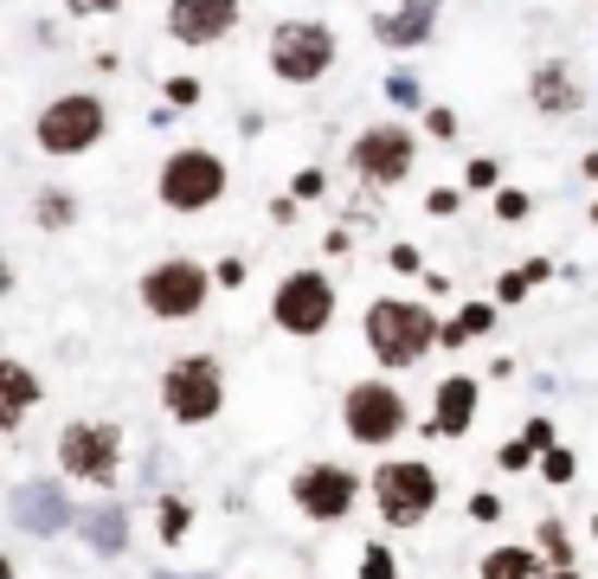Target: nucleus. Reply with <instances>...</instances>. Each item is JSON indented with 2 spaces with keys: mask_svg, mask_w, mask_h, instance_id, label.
Wrapping results in <instances>:
<instances>
[{
  "mask_svg": "<svg viewBox=\"0 0 598 579\" xmlns=\"http://www.w3.org/2000/svg\"><path fill=\"white\" fill-rule=\"evenodd\" d=\"M438 342H444V329H438V322H431V309H418V303L380 296V303L367 309V348H374V355H380L387 367L425 361Z\"/></svg>",
  "mask_w": 598,
  "mask_h": 579,
  "instance_id": "1",
  "label": "nucleus"
},
{
  "mask_svg": "<svg viewBox=\"0 0 598 579\" xmlns=\"http://www.w3.org/2000/svg\"><path fill=\"white\" fill-rule=\"evenodd\" d=\"M374 503L393 528H418L431 508H438V470L418 464V457H393L374 470Z\"/></svg>",
  "mask_w": 598,
  "mask_h": 579,
  "instance_id": "2",
  "label": "nucleus"
},
{
  "mask_svg": "<svg viewBox=\"0 0 598 579\" xmlns=\"http://www.w3.org/2000/svg\"><path fill=\"white\" fill-rule=\"evenodd\" d=\"M161 399H168V412H174L181 426H206V419L225 406V373H219V361H206V355H187V361L168 367Z\"/></svg>",
  "mask_w": 598,
  "mask_h": 579,
  "instance_id": "3",
  "label": "nucleus"
},
{
  "mask_svg": "<svg viewBox=\"0 0 598 579\" xmlns=\"http://www.w3.org/2000/svg\"><path fill=\"white\" fill-rule=\"evenodd\" d=\"M334 65V33L316 20H283L270 33V72L290 77V84H316Z\"/></svg>",
  "mask_w": 598,
  "mask_h": 579,
  "instance_id": "4",
  "label": "nucleus"
},
{
  "mask_svg": "<svg viewBox=\"0 0 598 579\" xmlns=\"http://www.w3.org/2000/svg\"><path fill=\"white\" fill-rule=\"evenodd\" d=\"M341 426L354 444H393L405 432V399H399L387 380H361L347 399H341Z\"/></svg>",
  "mask_w": 598,
  "mask_h": 579,
  "instance_id": "5",
  "label": "nucleus"
},
{
  "mask_svg": "<svg viewBox=\"0 0 598 579\" xmlns=\"http://www.w3.org/2000/svg\"><path fill=\"white\" fill-rule=\"evenodd\" d=\"M219 194H225V161L206 155V148H181V155L161 168V200H168L174 213H199V207H212Z\"/></svg>",
  "mask_w": 598,
  "mask_h": 579,
  "instance_id": "6",
  "label": "nucleus"
},
{
  "mask_svg": "<svg viewBox=\"0 0 598 579\" xmlns=\"http://www.w3.org/2000/svg\"><path fill=\"white\" fill-rule=\"evenodd\" d=\"M59 464H65L77 483H117V464H123V432L117 426H65L59 432Z\"/></svg>",
  "mask_w": 598,
  "mask_h": 579,
  "instance_id": "7",
  "label": "nucleus"
},
{
  "mask_svg": "<svg viewBox=\"0 0 598 579\" xmlns=\"http://www.w3.org/2000/svg\"><path fill=\"white\" fill-rule=\"evenodd\" d=\"M270 316H277V329L283 335H322L334 316V290L322 271H296V278H283L277 290V303H270Z\"/></svg>",
  "mask_w": 598,
  "mask_h": 579,
  "instance_id": "8",
  "label": "nucleus"
},
{
  "mask_svg": "<svg viewBox=\"0 0 598 579\" xmlns=\"http://www.w3.org/2000/svg\"><path fill=\"white\" fill-rule=\"evenodd\" d=\"M290 496H296V508H303L309 521H341V515L354 508V496H361V477L341 470V464H309V470H296Z\"/></svg>",
  "mask_w": 598,
  "mask_h": 579,
  "instance_id": "9",
  "label": "nucleus"
},
{
  "mask_svg": "<svg viewBox=\"0 0 598 579\" xmlns=\"http://www.w3.org/2000/svg\"><path fill=\"white\" fill-rule=\"evenodd\" d=\"M103 103L97 97H59V103H46V116H39V143L52 148V155H77V148H90L103 136Z\"/></svg>",
  "mask_w": 598,
  "mask_h": 579,
  "instance_id": "10",
  "label": "nucleus"
},
{
  "mask_svg": "<svg viewBox=\"0 0 598 579\" xmlns=\"http://www.w3.org/2000/svg\"><path fill=\"white\" fill-rule=\"evenodd\" d=\"M142 303H148L155 316H194L199 303H206V264H194V258L155 264V271L142 278Z\"/></svg>",
  "mask_w": 598,
  "mask_h": 579,
  "instance_id": "11",
  "label": "nucleus"
},
{
  "mask_svg": "<svg viewBox=\"0 0 598 579\" xmlns=\"http://www.w3.org/2000/svg\"><path fill=\"white\" fill-rule=\"evenodd\" d=\"M354 168H361L367 181L393 187L399 174H412V130H399V123H380V130H367V136L354 143Z\"/></svg>",
  "mask_w": 598,
  "mask_h": 579,
  "instance_id": "12",
  "label": "nucleus"
},
{
  "mask_svg": "<svg viewBox=\"0 0 598 579\" xmlns=\"http://www.w3.org/2000/svg\"><path fill=\"white\" fill-rule=\"evenodd\" d=\"M239 26V0H174L168 7V33L181 46H212Z\"/></svg>",
  "mask_w": 598,
  "mask_h": 579,
  "instance_id": "13",
  "label": "nucleus"
},
{
  "mask_svg": "<svg viewBox=\"0 0 598 579\" xmlns=\"http://www.w3.org/2000/svg\"><path fill=\"white\" fill-rule=\"evenodd\" d=\"M7 515H13L20 534H59V528H71V503L59 483H20L7 496Z\"/></svg>",
  "mask_w": 598,
  "mask_h": 579,
  "instance_id": "14",
  "label": "nucleus"
},
{
  "mask_svg": "<svg viewBox=\"0 0 598 579\" xmlns=\"http://www.w3.org/2000/svg\"><path fill=\"white\" fill-rule=\"evenodd\" d=\"M476 426V380L451 373L438 380V406H431V438H464Z\"/></svg>",
  "mask_w": 598,
  "mask_h": 579,
  "instance_id": "15",
  "label": "nucleus"
},
{
  "mask_svg": "<svg viewBox=\"0 0 598 579\" xmlns=\"http://www.w3.org/2000/svg\"><path fill=\"white\" fill-rule=\"evenodd\" d=\"M39 399V380H33V367L7 361L0 367V432H20V419H26V406Z\"/></svg>",
  "mask_w": 598,
  "mask_h": 579,
  "instance_id": "16",
  "label": "nucleus"
},
{
  "mask_svg": "<svg viewBox=\"0 0 598 579\" xmlns=\"http://www.w3.org/2000/svg\"><path fill=\"white\" fill-rule=\"evenodd\" d=\"M84 541L97 547V554H123L130 547V515L110 503V508H90L84 515Z\"/></svg>",
  "mask_w": 598,
  "mask_h": 579,
  "instance_id": "17",
  "label": "nucleus"
},
{
  "mask_svg": "<svg viewBox=\"0 0 598 579\" xmlns=\"http://www.w3.org/2000/svg\"><path fill=\"white\" fill-rule=\"evenodd\" d=\"M374 33L387 46H418V39H431V13L425 7H399V13H380L374 20Z\"/></svg>",
  "mask_w": 598,
  "mask_h": 579,
  "instance_id": "18",
  "label": "nucleus"
},
{
  "mask_svg": "<svg viewBox=\"0 0 598 579\" xmlns=\"http://www.w3.org/2000/svg\"><path fill=\"white\" fill-rule=\"evenodd\" d=\"M483 579H553V574H540V554H528V547H496V554H483Z\"/></svg>",
  "mask_w": 598,
  "mask_h": 579,
  "instance_id": "19",
  "label": "nucleus"
},
{
  "mask_svg": "<svg viewBox=\"0 0 598 579\" xmlns=\"http://www.w3.org/2000/svg\"><path fill=\"white\" fill-rule=\"evenodd\" d=\"M534 103L540 110H573V77L560 72V65H540L534 72Z\"/></svg>",
  "mask_w": 598,
  "mask_h": 579,
  "instance_id": "20",
  "label": "nucleus"
},
{
  "mask_svg": "<svg viewBox=\"0 0 598 579\" xmlns=\"http://www.w3.org/2000/svg\"><path fill=\"white\" fill-rule=\"evenodd\" d=\"M489 322H496V309H489V303H469V309H457V322L444 329V348H464V342H476V335H489Z\"/></svg>",
  "mask_w": 598,
  "mask_h": 579,
  "instance_id": "21",
  "label": "nucleus"
},
{
  "mask_svg": "<svg viewBox=\"0 0 598 579\" xmlns=\"http://www.w3.org/2000/svg\"><path fill=\"white\" fill-rule=\"evenodd\" d=\"M540 278H547V258H534V264H522V271H509V278L496 284V296H502V303H522Z\"/></svg>",
  "mask_w": 598,
  "mask_h": 579,
  "instance_id": "22",
  "label": "nucleus"
},
{
  "mask_svg": "<svg viewBox=\"0 0 598 579\" xmlns=\"http://www.w3.org/2000/svg\"><path fill=\"white\" fill-rule=\"evenodd\" d=\"M540 554H547L553 567H573V541H566L560 521H540Z\"/></svg>",
  "mask_w": 598,
  "mask_h": 579,
  "instance_id": "23",
  "label": "nucleus"
},
{
  "mask_svg": "<svg viewBox=\"0 0 598 579\" xmlns=\"http://www.w3.org/2000/svg\"><path fill=\"white\" fill-rule=\"evenodd\" d=\"M361 579H399V560L380 547V541H367V547H361Z\"/></svg>",
  "mask_w": 598,
  "mask_h": 579,
  "instance_id": "24",
  "label": "nucleus"
},
{
  "mask_svg": "<svg viewBox=\"0 0 598 579\" xmlns=\"http://www.w3.org/2000/svg\"><path fill=\"white\" fill-rule=\"evenodd\" d=\"M540 477H547V483H560V490H566V483H573V477H579V457H573V451H560V444H553V451H547V464H540Z\"/></svg>",
  "mask_w": 598,
  "mask_h": 579,
  "instance_id": "25",
  "label": "nucleus"
},
{
  "mask_svg": "<svg viewBox=\"0 0 598 579\" xmlns=\"http://www.w3.org/2000/svg\"><path fill=\"white\" fill-rule=\"evenodd\" d=\"M187 521H194V508L181 503V496H168V503H161V541H181Z\"/></svg>",
  "mask_w": 598,
  "mask_h": 579,
  "instance_id": "26",
  "label": "nucleus"
},
{
  "mask_svg": "<svg viewBox=\"0 0 598 579\" xmlns=\"http://www.w3.org/2000/svg\"><path fill=\"white\" fill-rule=\"evenodd\" d=\"M496 464H502V470H528V464H534V444H528V438H509V444L496 451Z\"/></svg>",
  "mask_w": 598,
  "mask_h": 579,
  "instance_id": "27",
  "label": "nucleus"
},
{
  "mask_svg": "<svg viewBox=\"0 0 598 579\" xmlns=\"http://www.w3.org/2000/svg\"><path fill=\"white\" fill-rule=\"evenodd\" d=\"M39 219H46V225H65L71 200H65V194H39Z\"/></svg>",
  "mask_w": 598,
  "mask_h": 579,
  "instance_id": "28",
  "label": "nucleus"
},
{
  "mask_svg": "<svg viewBox=\"0 0 598 579\" xmlns=\"http://www.w3.org/2000/svg\"><path fill=\"white\" fill-rule=\"evenodd\" d=\"M496 213H502V219H522V213H528V194H515V187H509V194H496Z\"/></svg>",
  "mask_w": 598,
  "mask_h": 579,
  "instance_id": "29",
  "label": "nucleus"
},
{
  "mask_svg": "<svg viewBox=\"0 0 598 579\" xmlns=\"http://www.w3.org/2000/svg\"><path fill=\"white\" fill-rule=\"evenodd\" d=\"M534 444V451H553V426H547V419H528V432H522Z\"/></svg>",
  "mask_w": 598,
  "mask_h": 579,
  "instance_id": "30",
  "label": "nucleus"
},
{
  "mask_svg": "<svg viewBox=\"0 0 598 579\" xmlns=\"http://www.w3.org/2000/svg\"><path fill=\"white\" fill-rule=\"evenodd\" d=\"M387 97H393V103H418V84H412V77H387Z\"/></svg>",
  "mask_w": 598,
  "mask_h": 579,
  "instance_id": "31",
  "label": "nucleus"
},
{
  "mask_svg": "<svg viewBox=\"0 0 598 579\" xmlns=\"http://www.w3.org/2000/svg\"><path fill=\"white\" fill-rule=\"evenodd\" d=\"M469 187H496V161H469Z\"/></svg>",
  "mask_w": 598,
  "mask_h": 579,
  "instance_id": "32",
  "label": "nucleus"
},
{
  "mask_svg": "<svg viewBox=\"0 0 598 579\" xmlns=\"http://www.w3.org/2000/svg\"><path fill=\"white\" fill-rule=\"evenodd\" d=\"M212 278H219V284H225V290H239V284H245V264H239V258H225V264H219Z\"/></svg>",
  "mask_w": 598,
  "mask_h": 579,
  "instance_id": "33",
  "label": "nucleus"
},
{
  "mask_svg": "<svg viewBox=\"0 0 598 579\" xmlns=\"http://www.w3.org/2000/svg\"><path fill=\"white\" fill-rule=\"evenodd\" d=\"M469 515H476V521H496L502 503H496V496H469Z\"/></svg>",
  "mask_w": 598,
  "mask_h": 579,
  "instance_id": "34",
  "label": "nucleus"
},
{
  "mask_svg": "<svg viewBox=\"0 0 598 579\" xmlns=\"http://www.w3.org/2000/svg\"><path fill=\"white\" fill-rule=\"evenodd\" d=\"M425 123H431V136H457V116H451V110H431Z\"/></svg>",
  "mask_w": 598,
  "mask_h": 579,
  "instance_id": "35",
  "label": "nucleus"
},
{
  "mask_svg": "<svg viewBox=\"0 0 598 579\" xmlns=\"http://www.w3.org/2000/svg\"><path fill=\"white\" fill-rule=\"evenodd\" d=\"M168 97H174V103H194L199 84H194V77H174V84H168Z\"/></svg>",
  "mask_w": 598,
  "mask_h": 579,
  "instance_id": "36",
  "label": "nucleus"
},
{
  "mask_svg": "<svg viewBox=\"0 0 598 579\" xmlns=\"http://www.w3.org/2000/svg\"><path fill=\"white\" fill-rule=\"evenodd\" d=\"M296 194H303V200H316V194H322V174H316V168H309V174H296Z\"/></svg>",
  "mask_w": 598,
  "mask_h": 579,
  "instance_id": "37",
  "label": "nucleus"
},
{
  "mask_svg": "<svg viewBox=\"0 0 598 579\" xmlns=\"http://www.w3.org/2000/svg\"><path fill=\"white\" fill-rule=\"evenodd\" d=\"M123 0H71V13H117Z\"/></svg>",
  "mask_w": 598,
  "mask_h": 579,
  "instance_id": "38",
  "label": "nucleus"
},
{
  "mask_svg": "<svg viewBox=\"0 0 598 579\" xmlns=\"http://www.w3.org/2000/svg\"><path fill=\"white\" fill-rule=\"evenodd\" d=\"M155 579H206V574H155Z\"/></svg>",
  "mask_w": 598,
  "mask_h": 579,
  "instance_id": "39",
  "label": "nucleus"
},
{
  "mask_svg": "<svg viewBox=\"0 0 598 579\" xmlns=\"http://www.w3.org/2000/svg\"><path fill=\"white\" fill-rule=\"evenodd\" d=\"M553 579H579V574H573V567H553Z\"/></svg>",
  "mask_w": 598,
  "mask_h": 579,
  "instance_id": "40",
  "label": "nucleus"
},
{
  "mask_svg": "<svg viewBox=\"0 0 598 579\" xmlns=\"http://www.w3.org/2000/svg\"><path fill=\"white\" fill-rule=\"evenodd\" d=\"M593 534H598V521H593Z\"/></svg>",
  "mask_w": 598,
  "mask_h": 579,
  "instance_id": "41",
  "label": "nucleus"
}]
</instances>
